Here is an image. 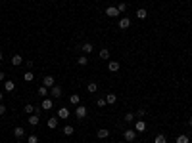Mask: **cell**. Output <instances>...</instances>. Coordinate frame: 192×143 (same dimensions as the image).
I'll return each instance as SVG.
<instances>
[{
	"label": "cell",
	"instance_id": "obj_1",
	"mask_svg": "<svg viewBox=\"0 0 192 143\" xmlns=\"http://www.w3.org/2000/svg\"><path fill=\"white\" fill-rule=\"evenodd\" d=\"M62 93H64L62 86L54 84V86H52V88H50V96H52V99H58V97H62Z\"/></svg>",
	"mask_w": 192,
	"mask_h": 143
},
{
	"label": "cell",
	"instance_id": "obj_2",
	"mask_svg": "<svg viewBox=\"0 0 192 143\" xmlns=\"http://www.w3.org/2000/svg\"><path fill=\"white\" fill-rule=\"evenodd\" d=\"M54 107V101H52V97H44L42 101H40V109L42 111H48V109Z\"/></svg>",
	"mask_w": 192,
	"mask_h": 143
},
{
	"label": "cell",
	"instance_id": "obj_3",
	"mask_svg": "<svg viewBox=\"0 0 192 143\" xmlns=\"http://www.w3.org/2000/svg\"><path fill=\"white\" fill-rule=\"evenodd\" d=\"M146 128H148V126H146V122L142 120V118H140V120H137V122H134V132H137V134H142V132H146Z\"/></svg>",
	"mask_w": 192,
	"mask_h": 143
},
{
	"label": "cell",
	"instance_id": "obj_4",
	"mask_svg": "<svg viewBox=\"0 0 192 143\" xmlns=\"http://www.w3.org/2000/svg\"><path fill=\"white\" fill-rule=\"evenodd\" d=\"M87 113H88V111H87V107H85V105H77V109H75V116L79 118V120L87 116Z\"/></svg>",
	"mask_w": 192,
	"mask_h": 143
},
{
	"label": "cell",
	"instance_id": "obj_5",
	"mask_svg": "<svg viewBox=\"0 0 192 143\" xmlns=\"http://www.w3.org/2000/svg\"><path fill=\"white\" fill-rule=\"evenodd\" d=\"M106 15H108V17H117V15H119V10H117V6H108L106 8Z\"/></svg>",
	"mask_w": 192,
	"mask_h": 143
},
{
	"label": "cell",
	"instance_id": "obj_6",
	"mask_svg": "<svg viewBox=\"0 0 192 143\" xmlns=\"http://www.w3.org/2000/svg\"><path fill=\"white\" fill-rule=\"evenodd\" d=\"M123 137H125V141H134L137 139V132H134V128L133 130H125V134H123Z\"/></svg>",
	"mask_w": 192,
	"mask_h": 143
},
{
	"label": "cell",
	"instance_id": "obj_7",
	"mask_svg": "<svg viewBox=\"0 0 192 143\" xmlns=\"http://www.w3.org/2000/svg\"><path fill=\"white\" fill-rule=\"evenodd\" d=\"M54 84H56V78H54L52 75H46V76L42 78V86H46V88H52Z\"/></svg>",
	"mask_w": 192,
	"mask_h": 143
},
{
	"label": "cell",
	"instance_id": "obj_8",
	"mask_svg": "<svg viewBox=\"0 0 192 143\" xmlns=\"http://www.w3.org/2000/svg\"><path fill=\"white\" fill-rule=\"evenodd\" d=\"M119 67H121L119 61H113V59L108 61V71H110V73H117V71H119Z\"/></svg>",
	"mask_w": 192,
	"mask_h": 143
},
{
	"label": "cell",
	"instance_id": "obj_9",
	"mask_svg": "<svg viewBox=\"0 0 192 143\" xmlns=\"http://www.w3.org/2000/svg\"><path fill=\"white\" fill-rule=\"evenodd\" d=\"M96 137H98V139H108V137H110V130L100 128V130L96 132Z\"/></svg>",
	"mask_w": 192,
	"mask_h": 143
},
{
	"label": "cell",
	"instance_id": "obj_10",
	"mask_svg": "<svg viewBox=\"0 0 192 143\" xmlns=\"http://www.w3.org/2000/svg\"><path fill=\"white\" fill-rule=\"evenodd\" d=\"M81 50H83L85 54H91V52L94 50V44H92V42H83V44H81Z\"/></svg>",
	"mask_w": 192,
	"mask_h": 143
},
{
	"label": "cell",
	"instance_id": "obj_11",
	"mask_svg": "<svg viewBox=\"0 0 192 143\" xmlns=\"http://www.w3.org/2000/svg\"><path fill=\"white\" fill-rule=\"evenodd\" d=\"M58 120H60L58 116H50V118H48V122H46L48 128H50V130H56V128H58Z\"/></svg>",
	"mask_w": 192,
	"mask_h": 143
},
{
	"label": "cell",
	"instance_id": "obj_12",
	"mask_svg": "<svg viewBox=\"0 0 192 143\" xmlns=\"http://www.w3.org/2000/svg\"><path fill=\"white\" fill-rule=\"evenodd\" d=\"M27 122H29L31 126H37V124H39V122H40V116H39V114H35V113H33V114H29V118H27Z\"/></svg>",
	"mask_w": 192,
	"mask_h": 143
},
{
	"label": "cell",
	"instance_id": "obj_13",
	"mask_svg": "<svg viewBox=\"0 0 192 143\" xmlns=\"http://www.w3.org/2000/svg\"><path fill=\"white\" fill-rule=\"evenodd\" d=\"M131 27V19L129 17H121L119 19V29H123V31H125V29H129Z\"/></svg>",
	"mask_w": 192,
	"mask_h": 143
},
{
	"label": "cell",
	"instance_id": "obj_14",
	"mask_svg": "<svg viewBox=\"0 0 192 143\" xmlns=\"http://www.w3.org/2000/svg\"><path fill=\"white\" fill-rule=\"evenodd\" d=\"M14 136L18 137V139H21V137L25 136V130H23L21 126H15V128H14Z\"/></svg>",
	"mask_w": 192,
	"mask_h": 143
},
{
	"label": "cell",
	"instance_id": "obj_15",
	"mask_svg": "<svg viewBox=\"0 0 192 143\" xmlns=\"http://www.w3.org/2000/svg\"><path fill=\"white\" fill-rule=\"evenodd\" d=\"M69 109H65V107H62V109H58V118H69Z\"/></svg>",
	"mask_w": 192,
	"mask_h": 143
},
{
	"label": "cell",
	"instance_id": "obj_16",
	"mask_svg": "<svg viewBox=\"0 0 192 143\" xmlns=\"http://www.w3.org/2000/svg\"><path fill=\"white\" fill-rule=\"evenodd\" d=\"M115 101H117L115 93H108V96H106V103H108V105H115Z\"/></svg>",
	"mask_w": 192,
	"mask_h": 143
},
{
	"label": "cell",
	"instance_id": "obj_17",
	"mask_svg": "<svg viewBox=\"0 0 192 143\" xmlns=\"http://www.w3.org/2000/svg\"><path fill=\"white\" fill-rule=\"evenodd\" d=\"M21 63H23V57L21 55H18V54L12 55V65H14V67H18V65H21Z\"/></svg>",
	"mask_w": 192,
	"mask_h": 143
},
{
	"label": "cell",
	"instance_id": "obj_18",
	"mask_svg": "<svg viewBox=\"0 0 192 143\" xmlns=\"http://www.w3.org/2000/svg\"><path fill=\"white\" fill-rule=\"evenodd\" d=\"M48 92H50V88H46V86H40V88L37 90V93H39L40 97H46V96H48Z\"/></svg>",
	"mask_w": 192,
	"mask_h": 143
},
{
	"label": "cell",
	"instance_id": "obj_19",
	"mask_svg": "<svg viewBox=\"0 0 192 143\" xmlns=\"http://www.w3.org/2000/svg\"><path fill=\"white\" fill-rule=\"evenodd\" d=\"M4 90H6V92H14V90H15V84L12 82V80H6V82H4Z\"/></svg>",
	"mask_w": 192,
	"mask_h": 143
},
{
	"label": "cell",
	"instance_id": "obj_20",
	"mask_svg": "<svg viewBox=\"0 0 192 143\" xmlns=\"http://www.w3.org/2000/svg\"><path fill=\"white\" fill-rule=\"evenodd\" d=\"M69 103H73V105H79V103H81V97L77 96V93H71V96H69Z\"/></svg>",
	"mask_w": 192,
	"mask_h": 143
},
{
	"label": "cell",
	"instance_id": "obj_21",
	"mask_svg": "<svg viewBox=\"0 0 192 143\" xmlns=\"http://www.w3.org/2000/svg\"><path fill=\"white\" fill-rule=\"evenodd\" d=\"M62 132L65 134V136H71V134H73V132H75V128H73V126H71V124H65V126H64V130H62Z\"/></svg>",
	"mask_w": 192,
	"mask_h": 143
},
{
	"label": "cell",
	"instance_id": "obj_22",
	"mask_svg": "<svg viewBox=\"0 0 192 143\" xmlns=\"http://www.w3.org/2000/svg\"><path fill=\"white\" fill-rule=\"evenodd\" d=\"M96 90H98V84H96V82H88V84H87V92H88V93H94Z\"/></svg>",
	"mask_w": 192,
	"mask_h": 143
},
{
	"label": "cell",
	"instance_id": "obj_23",
	"mask_svg": "<svg viewBox=\"0 0 192 143\" xmlns=\"http://www.w3.org/2000/svg\"><path fill=\"white\" fill-rule=\"evenodd\" d=\"M177 143H190V137L186 136V134H181V136L177 137Z\"/></svg>",
	"mask_w": 192,
	"mask_h": 143
},
{
	"label": "cell",
	"instance_id": "obj_24",
	"mask_svg": "<svg viewBox=\"0 0 192 143\" xmlns=\"http://www.w3.org/2000/svg\"><path fill=\"white\" fill-rule=\"evenodd\" d=\"M77 63H79L81 67H85V65H88V57H87V55H81V57H77Z\"/></svg>",
	"mask_w": 192,
	"mask_h": 143
},
{
	"label": "cell",
	"instance_id": "obj_25",
	"mask_svg": "<svg viewBox=\"0 0 192 143\" xmlns=\"http://www.w3.org/2000/svg\"><path fill=\"white\" fill-rule=\"evenodd\" d=\"M100 59H104V61H110V50H100Z\"/></svg>",
	"mask_w": 192,
	"mask_h": 143
},
{
	"label": "cell",
	"instance_id": "obj_26",
	"mask_svg": "<svg viewBox=\"0 0 192 143\" xmlns=\"http://www.w3.org/2000/svg\"><path fill=\"white\" fill-rule=\"evenodd\" d=\"M154 143H167V137L163 136V134H158V136L154 137Z\"/></svg>",
	"mask_w": 192,
	"mask_h": 143
},
{
	"label": "cell",
	"instance_id": "obj_27",
	"mask_svg": "<svg viewBox=\"0 0 192 143\" xmlns=\"http://www.w3.org/2000/svg\"><path fill=\"white\" fill-rule=\"evenodd\" d=\"M146 15H148V11H146L144 8H140V10H137V17H138V19H146Z\"/></svg>",
	"mask_w": 192,
	"mask_h": 143
},
{
	"label": "cell",
	"instance_id": "obj_28",
	"mask_svg": "<svg viewBox=\"0 0 192 143\" xmlns=\"http://www.w3.org/2000/svg\"><path fill=\"white\" fill-rule=\"evenodd\" d=\"M33 78H35V73H31V71H27L25 75H23V80H25V82H31Z\"/></svg>",
	"mask_w": 192,
	"mask_h": 143
},
{
	"label": "cell",
	"instance_id": "obj_29",
	"mask_svg": "<svg viewBox=\"0 0 192 143\" xmlns=\"http://www.w3.org/2000/svg\"><path fill=\"white\" fill-rule=\"evenodd\" d=\"M25 113L27 114H33V113H35V105H33V103H27L25 105Z\"/></svg>",
	"mask_w": 192,
	"mask_h": 143
},
{
	"label": "cell",
	"instance_id": "obj_30",
	"mask_svg": "<svg viewBox=\"0 0 192 143\" xmlns=\"http://www.w3.org/2000/svg\"><path fill=\"white\" fill-rule=\"evenodd\" d=\"M134 118H137V116H134V113H127V114H125V120H127V122H134Z\"/></svg>",
	"mask_w": 192,
	"mask_h": 143
},
{
	"label": "cell",
	"instance_id": "obj_31",
	"mask_svg": "<svg viewBox=\"0 0 192 143\" xmlns=\"http://www.w3.org/2000/svg\"><path fill=\"white\" fill-rule=\"evenodd\" d=\"M27 143H39V137H37L35 134H31V136L27 137Z\"/></svg>",
	"mask_w": 192,
	"mask_h": 143
},
{
	"label": "cell",
	"instance_id": "obj_32",
	"mask_svg": "<svg viewBox=\"0 0 192 143\" xmlns=\"http://www.w3.org/2000/svg\"><path fill=\"white\" fill-rule=\"evenodd\" d=\"M144 114H146V109H142V107H140V109H138V111H137V113H134V116H138V118H142V116H144Z\"/></svg>",
	"mask_w": 192,
	"mask_h": 143
},
{
	"label": "cell",
	"instance_id": "obj_33",
	"mask_svg": "<svg viewBox=\"0 0 192 143\" xmlns=\"http://www.w3.org/2000/svg\"><path fill=\"white\" fill-rule=\"evenodd\" d=\"M117 10H119V14H123L125 10H127V4L125 2H121V4H117Z\"/></svg>",
	"mask_w": 192,
	"mask_h": 143
},
{
	"label": "cell",
	"instance_id": "obj_34",
	"mask_svg": "<svg viewBox=\"0 0 192 143\" xmlns=\"http://www.w3.org/2000/svg\"><path fill=\"white\" fill-rule=\"evenodd\" d=\"M96 105H98V107H106V105H108V103H106V97H100V99L96 101Z\"/></svg>",
	"mask_w": 192,
	"mask_h": 143
},
{
	"label": "cell",
	"instance_id": "obj_35",
	"mask_svg": "<svg viewBox=\"0 0 192 143\" xmlns=\"http://www.w3.org/2000/svg\"><path fill=\"white\" fill-rule=\"evenodd\" d=\"M4 113H6V105L0 103V114H4Z\"/></svg>",
	"mask_w": 192,
	"mask_h": 143
},
{
	"label": "cell",
	"instance_id": "obj_36",
	"mask_svg": "<svg viewBox=\"0 0 192 143\" xmlns=\"http://www.w3.org/2000/svg\"><path fill=\"white\" fill-rule=\"evenodd\" d=\"M0 80H4V71H0Z\"/></svg>",
	"mask_w": 192,
	"mask_h": 143
},
{
	"label": "cell",
	"instance_id": "obj_37",
	"mask_svg": "<svg viewBox=\"0 0 192 143\" xmlns=\"http://www.w3.org/2000/svg\"><path fill=\"white\" fill-rule=\"evenodd\" d=\"M188 124H190V126H192V116H190V118H188Z\"/></svg>",
	"mask_w": 192,
	"mask_h": 143
},
{
	"label": "cell",
	"instance_id": "obj_38",
	"mask_svg": "<svg viewBox=\"0 0 192 143\" xmlns=\"http://www.w3.org/2000/svg\"><path fill=\"white\" fill-rule=\"evenodd\" d=\"M0 103H2V93H0Z\"/></svg>",
	"mask_w": 192,
	"mask_h": 143
},
{
	"label": "cell",
	"instance_id": "obj_39",
	"mask_svg": "<svg viewBox=\"0 0 192 143\" xmlns=\"http://www.w3.org/2000/svg\"><path fill=\"white\" fill-rule=\"evenodd\" d=\"M0 61H2V52H0Z\"/></svg>",
	"mask_w": 192,
	"mask_h": 143
},
{
	"label": "cell",
	"instance_id": "obj_40",
	"mask_svg": "<svg viewBox=\"0 0 192 143\" xmlns=\"http://www.w3.org/2000/svg\"><path fill=\"white\" fill-rule=\"evenodd\" d=\"M18 143H23V141H21V139H18Z\"/></svg>",
	"mask_w": 192,
	"mask_h": 143
}]
</instances>
